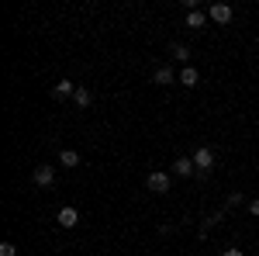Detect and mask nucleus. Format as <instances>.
<instances>
[{"label":"nucleus","mask_w":259,"mask_h":256,"mask_svg":"<svg viewBox=\"0 0 259 256\" xmlns=\"http://www.w3.org/2000/svg\"><path fill=\"white\" fill-rule=\"evenodd\" d=\"M0 256H18V246L14 242H0Z\"/></svg>","instance_id":"obj_15"},{"label":"nucleus","mask_w":259,"mask_h":256,"mask_svg":"<svg viewBox=\"0 0 259 256\" xmlns=\"http://www.w3.org/2000/svg\"><path fill=\"white\" fill-rule=\"evenodd\" d=\"M221 256H245V253H242L239 246H228V249H225V253H221Z\"/></svg>","instance_id":"obj_18"},{"label":"nucleus","mask_w":259,"mask_h":256,"mask_svg":"<svg viewBox=\"0 0 259 256\" xmlns=\"http://www.w3.org/2000/svg\"><path fill=\"white\" fill-rule=\"evenodd\" d=\"M59 163H62V166H69V170H76V166H80V153H76V149H62Z\"/></svg>","instance_id":"obj_10"},{"label":"nucleus","mask_w":259,"mask_h":256,"mask_svg":"<svg viewBox=\"0 0 259 256\" xmlns=\"http://www.w3.org/2000/svg\"><path fill=\"white\" fill-rule=\"evenodd\" d=\"M194 166H197V177H207L211 166H214V149L211 145H197L194 149Z\"/></svg>","instance_id":"obj_1"},{"label":"nucleus","mask_w":259,"mask_h":256,"mask_svg":"<svg viewBox=\"0 0 259 256\" xmlns=\"http://www.w3.org/2000/svg\"><path fill=\"white\" fill-rule=\"evenodd\" d=\"M249 215L259 218V197H252V201H249Z\"/></svg>","instance_id":"obj_17"},{"label":"nucleus","mask_w":259,"mask_h":256,"mask_svg":"<svg viewBox=\"0 0 259 256\" xmlns=\"http://www.w3.org/2000/svg\"><path fill=\"white\" fill-rule=\"evenodd\" d=\"M169 52H173V59H180V62L190 59V49H187V45H180V42H173V49H169ZM187 66H190V62H187Z\"/></svg>","instance_id":"obj_13"},{"label":"nucleus","mask_w":259,"mask_h":256,"mask_svg":"<svg viewBox=\"0 0 259 256\" xmlns=\"http://www.w3.org/2000/svg\"><path fill=\"white\" fill-rule=\"evenodd\" d=\"M204 21H207V14H200V11H190V14H187V28H204Z\"/></svg>","instance_id":"obj_14"},{"label":"nucleus","mask_w":259,"mask_h":256,"mask_svg":"<svg viewBox=\"0 0 259 256\" xmlns=\"http://www.w3.org/2000/svg\"><path fill=\"white\" fill-rule=\"evenodd\" d=\"M73 104H76V107H90V104H94V94H90L87 87H76V94H73Z\"/></svg>","instance_id":"obj_11"},{"label":"nucleus","mask_w":259,"mask_h":256,"mask_svg":"<svg viewBox=\"0 0 259 256\" xmlns=\"http://www.w3.org/2000/svg\"><path fill=\"white\" fill-rule=\"evenodd\" d=\"M221 218H225V211H214V215H207V218H204V222H200V236H207V232H211V229L218 225Z\"/></svg>","instance_id":"obj_12"},{"label":"nucleus","mask_w":259,"mask_h":256,"mask_svg":"<svg viewBox=\"0 0 259 256\" xmlns=\"http://www.w3.org/2000/svg\"><path fill=\"white\" fill-rule=\"evenodd\" d=\"M180 83H183V87H197L200 73L194 69V66H183V69H180Z\"/></svg>","instance_id":"obj_8"},{"label":"nucleus","mask_w":259,"mask_h":256,"mask_svg":"<svg viewBox=\"0 0 259 256\" xmlns=\"http://www.w3.org/2000/svg\"><path fill=\"white\" fill-rule=\"evenodd\" d=\"M31 180H35V187H52V184H56V170H52V166H35Z\"/></svg>","instance_id":"obj_5"},{"label":"nucleus","mask_w":259,"mask_h":256,"mask_svg":"<svg viewBox=\"0 0 259 256\" xmlns=\"http://www.w3.org/2000/svg\"><path fill=\"white\" fill-rule=\"evenodd\" d=\"M76 87H80V83H73V80H59V83L52 87V97H56V100L73 97V94H76Z\"/></svg>","instance_id":"obj_7"},{"label":"nucleus","mask_w":259,"mask_h":256,"mask_svg":"<svg viewBox=\"0 0 259 256\" xmlns=\"http://www.w3.org/2000/svg\"><path fill=\"white\" fill-rule=\"evenodd\" d=\"M169 184H173V173H162V170H152V173L145 177V187H149L152 194H169Z\"/></svg>","instance_id":"obj_2"},{"label":"nucleus","mask_w":259,"mask_h":256,"mask_svg":"<svg viewBox=\"0 0 259 256\" xmlns=\"http://www.w3.org/2000/svg\"><path fill=\"white\" fill-rule=\"evenodd\" d=\"M56 222H59L62 229H76V225H80V211H76L73 204H62L59 215H56Z\"/></svg>","instance_id":"obj_4"},{"label":"nucleus","mask_w":259,"mask_h":256,"mask_svg":"<svg viewBox=\"0 0 259 256\" xmlns=\"http://www.w3.org/2000/svg\"><path fill=\"white\" fill-rule=\"evenodd\" d=\"M235 204H242V194H239V191H235V194H228V201H225V211H228V208H235Z\"/></svg>","instance_id":"obj_16"},{"label":"nucleus","mask_w":259,"mask_h":256,"mask_svg":"<svg viewBox=\"0 0 259 256\" xmlns=\"http://www.w3.org/2000/svg\"><path fill=\"white\" fill-rule=\"evenodd\" d=\"M152 80H156L159 87H166V83H173V80H180V77L173 73V69H169V66H159V69L152 73Z\"/></svg>","instance_id":"obj_9"},{"label":"nucleus","mask_w":259,"mask_h":256,"mask_svg":"<svg viewBox=\"0 0 259 256\" xmlns=\"http://www.w3.org/2000/svg\"><path fill=\"white\" fill-rule=\"evenodd\" d=\"M207 18L214 21V24H228V21L235 18V11H232V4H211L207 7Z\"/></svg>","instance_id":"obj_3"},{"label":"nucleus","mask_w":259,"mask_h":256,"mask_svg":"<svg viewBox=\"0 0 259 256\" xmlns=\"http://www.w3.org/2000/svg\"><path fill=\"white\" fill-rule=\"evenodd\" d=\"M197 173V166H194V156H180L173 163V177H194Z\"/></svg>","instance_id":"obj_6"}]
</instances>
